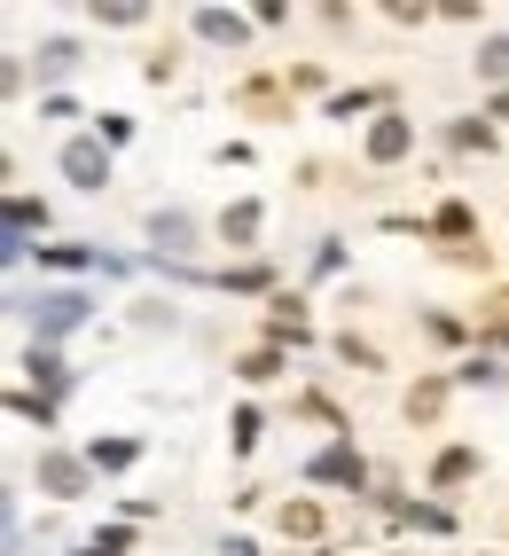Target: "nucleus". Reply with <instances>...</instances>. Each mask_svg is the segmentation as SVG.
<instances>
[{"mask_svg":"<svg viewBox=\"0 0 509 556\" xmlns=\"http://www.w3.org/2000/svg\"><path fill=\"white\" fill-rule=\"evenodd\" d=\"M63 173L79 180V189H102V180H111V157H102V141H71V150H63Z\"/></svg>","mask_w":509,"mask_h":556,"instance_id":"obj_1","label":"nucleus"},{"mask_svg":"<svg viewBox=\"0 0 509 556\" xmlns=\"http://www.w3.org/2000/svg\"><path fill=\"white\" fill-rule=\"evenodd\" d=\"M369 150H377V157H399V150H408V126H377Z\"/></svg>","mask_w":509,"mask_h":556,"instance_id":"obj_5","label":"nucleus"},{"mask_svg":"<svg viewBox=\"0 0 509 556\" xmlns=\"http://www.w3.org/2000/svg\"><path fill=\"white\" fill-rule=\"evenodd\" d=\"M479 63H486V79H501V71H509V40H494V48H486Z\"/></svg>","mask_w":509,"mask_h":556,"instance_id":"obj_6","label":"nucleus"},{"mask_svg":"<svg viewBox=\"0 0 509 556\" xmlns=\"http://www.w3.org/2000/svg\"><path fill=\"white\" fill-rule=\"evenodd\" d=\"M40 486H48V494H79V486H87V470L71 463V455H40Z\"/></svg>","mask_w":509,"mask_h":556,"instance_id":"obj_3","label":"nucleus"},{"mask_svg":"<svg viewBox=\"0 0 509 556\" xmlns=\"http://www.w3.org/2000/svg\"><path fill=\"white\" fill-rule=\"evenodd\" d=\"M314 478H360V463L338 447V455H321V463H314Z\"/></svg>","mask_w":509,"mask_h":556,"instance_id":"obj_4","label":"nucleus"},{"mask_svg":"<svg viewBox=\"0 0 509 556\" xmlns=\"http://www.w3.org/2000/svg\"><path fill=\"white\" fill-rule=\"evenodd\" d=\"M31 321H40L48 338H55V329H71V321H87V299H79V290H48V299L31 306Z\"/></svg>","mask_w":509,"mask_h":556,"instance_id":"obj_2","label":"nucleus"}]
</instances>
